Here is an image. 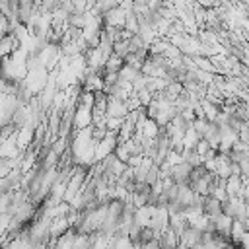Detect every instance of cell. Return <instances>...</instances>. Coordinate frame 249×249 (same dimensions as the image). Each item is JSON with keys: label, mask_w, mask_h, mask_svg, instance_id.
<instances>
[{"label": "cell", "mask_w": 249, "mask_h": 249, "mask_svg": "<svg viewBox=\"0 0 249 249\" xmlns=\"http://www.w3.org/2000/svg\"><path fill=\"white\" fill-rule=\"evenodd\" d=\"M128 115V107L123 99L117 97H107V111L105 117H117V119H124Z\"/></svg>", "instance_id": "1"}, {"label": "cell", "mask_w": 249, "mask_h": 249, "mask_svg": "<svg viewBox=\"0 0 249 249\" xmlns=\"http://www.w3.org/2000/svg\"><path fill=\"white\" fill-rule=\"evenodd\" d=\"M158 243H160V249H175L179 245V235L171 228H167V230H163L160 233Z\"/></svg>", "instance_id": "2"}, {"label": "cell", "mask_w": 249, "mask_h": 249, "mask_svg": "<svg viewBox=\"0 0 249 249\" xmlns=\"http://www.w3.org/2000/svg\"><path fill=\"white\" fill-rule=\"evenodd\" d=\"M222 204H224V202H220V200H216V198H212V196H204L202 212H204L206 216H218V214H222Z\"/></svg>", "instance_id": "3"}, {"label": "cell", "mask_w": 249, "mask_h": 249, "mask_svg": "<svg viewBox=\"0 0 249 249\" xmlns=\"http://www.w3.org/2000/svg\"><path fill=\"white\" fill-rule=\"evenodd\" d=\"M142 76V72L140 70H136V68H132V66H128V64H123V68L119 70V78L121 80H126V82H134V80H138Z\"/></svg>", "instance_id": "4"}, {"label": "cell", "mask_w": 249, "mask_h": 249, "mask_svg": "<svg viewBox=\"0 0 249 249\" xmlns=\"http://www.w3.org/2000/svg\"><path fill=\"white\" fill-rule=\"evenodd\" d=\"M123 64H124V60L113 53V54H111V56L105 60V66H103V70H105V72H119V70L123 68Z\"/></svg>", "instance_id": "5"}, {"label": "cell", "mask_w": 249, "mask_h": 249, "mask_svg": "<svg viewBox=\"0 0 249 249\" xmlns=\"http://www.w3.org/2000/svg\"><path fill=\"white\" fill-rule=\"evenodd\" d=\"M113 53L124 60V56L130 53V51H128V41H126V39H121V41L113 43Z\"/></svg>", "instance_id": "6"}, {"label": "cell", "mask_w": 249, "mask_h": 249, "mask_svg": "<svg viewBox=\"0 0 249 249\" xmlns=\"http://www.w3.org/2000/svg\"><path fill=\"white\" fill-rule=\"evenodd\" d=\"M138 249H160V243L158 239H152V241H146V243H140Z\"/></svg>", "instance_id": "7"}, {"label": "cell", "mask_w": 249, "mask_h": 249, "mask_svg": "<svg viewBox=\"0 0 249 249\" xmlns=\"http://www.w3.org/2000/svg\"><path fill=\"white\" fill-rule=\"evenodd\" d=\"M0 18H2V12H0Z\"/></svg>", "instance_id": "8"}]
</instances>
